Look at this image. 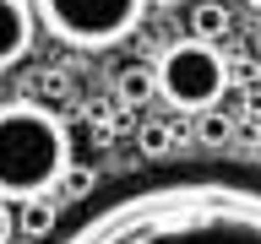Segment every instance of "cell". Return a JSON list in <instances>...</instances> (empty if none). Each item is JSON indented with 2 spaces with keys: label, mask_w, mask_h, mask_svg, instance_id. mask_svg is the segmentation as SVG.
<instances>
[{
  "label": "cell",
  "mask_w": 261,
  "mask_h": 244,
  "mask_svg": "<svg viewBox=\"0 0 261 244\" xmlns=\"http://www.w3.org/2000/svg\"><path fill=\"white\" fill-rule=\"evenodd\" d=\"M55 244H261V179L158 174L103 195Z\"/></svg>",
  "instance_id": "obj_1"
},
{
  "label": "cell",
  "mask_w": 261,
  "mask_h": 244,
  "mask_svg": "<svg viewBox=\"0 0 261 244\" xmlns=\"http://www.w3.org/2000/svg\"><path fill=\"white\" fill-rule=\"evenodd\" d=\"M71 163V136L60 114L33 98L0 103V201H44Z\"/></svg>",
  "instance_id": "obj_2"
},
{
  "label": "cell",
  "mask_w": 261,
  "mask_h": 244,
  "mask_svg": "<svg viewBox=\"0 0 261 244\" xmlns=\"http://www.w3.org/2000/svg\"><path fill=\"white\" fill-rule=\"evenodd\" d=\"M152 0H33V16L65 49H114L142 27Z\"/></svg>",
  "instance_id": "obj_3"
},
{
  "label": "cell",
  "mask_w": 261,
  "mask_h": 244,
  "mask_svg": "<svg viewBox=\"0 0 261 244\" xmlns=\"http://www.w3.org/2000/svg\"><path fill=\"white\" fill-rule=\"evenodd\" d=\"M152 76H158V93L169 109H185V114H207L228 87V65L223 54L212 44H196V38H179L158 54L152 65Z\"/></svg>",
  "instance_id": "obj_4"
},
{
  "label": "cell",
  "mask_w": 261,
  "mask_h": 244,
  "mask_svg": "<svg viewBox=\"0 0 261 244\" xmlns=\"http://www.w3.org/2000/svg\"><path fill=\"white\" fill-rule=\"evenodd\" d=\"M33 0H0V71L28 60L33 49Z\"/></svg>",
  "instance_id": "obj_5"
},
{
  "label": "cell",
  "mask_w": 261,
  "mask_h": 244,
  "mask_svg": "<svg viewBox=\"0 0 261 244\" xmlns=\"http://www.w3.org/2000/svg\"><path fill=\"white\" fill-rule=\"evenodd\" d=\"M136 146H142L152 163L169 158V152H174V125H169V119H142V130H136Z\"/></svg>",
  "instance_id": "obj_6"
},
{
  "label": "cell",
  "mask_w": 261,
  "mask_h": 244,
  "mask_svg": "<svg viewBox=\"0 0 261 244\" xmlns=\"http://www.w3.org/2000/svg\"><path fill=\"white\" fill-rule=\"evenodd\" d=\"M191 33H196V44H212V38H223V33H228V11H223V6H196Z\"/></svg>",
  "instance_id": "obj_7"
},
{
  "label": "cell",
  "mask_w": 261,
  "mask_h": 244,
  "mask_svg": "<svg viewBox=\"0 0 261 244\" xmlns=\"http://www.w3.org/2000/svg\"><path fill=\"white\" fill-rule=\"evenodd\" d=\"M152 93H158V76H152V71H142V65L120 71V98H125V103H147Z\"/></svg>",
  "instance_id": "obj_8"
},
{
  "label": "cell",
  "mask_w": 261,
  "mask_h": 244,
  "mask_svg": "<svg viewBox=\"0 0 261 244\" xmlns=\"http://www.w3.org/2000/svg\"><path fill=\"white\" fill-rule=\"evenodd\" d=\"M22 228H28L33 239H44L49 228H55V206H49V201H28V206H22Z\"/></svg>",
  "instance_id": "obj_9"
},
{
  "label": "cell",
  "mask_w": 261,
  "mask_h": 244,
  "mask_svg": "<svg viewBox=\"0 0 261 244\" xmlns=\"http://www.w3.org/2000/svg\"><path fill=\"white\" fill-rule=\"evenodd\" d=\"M201 141H207V146L228 141V119H223V114H207V119H201Z\"/></svg>",
  "instance_id": "obj_10"
},
{
  "label": "cell",
  "mask_w": 261,
  "mask_h": 244,
  "mask_svg": "<svg viewBox=\"0 0 261 244\" xmlns=\"http://www.w3.org/2000/svg\"><path fill=\"white\" fill-rule=\"evenodd\" d=\"M11 233H16V223H11V206L0 201V244H11Z\"/></svg>",
  "instance_id": "obj_11"
},
{
  "label": "cell",
  "mask_w": 261,
  "mask_h": 244,
  "mask_svg": "<svg viewBox=\"0 0 261 244\" xmlns=\"http://www.w3.org/2000/svg\"><path fill=\"white\" fill-rule=\"evenodd\" d=\"M245 6H250V11H256V16H261V0H245Z\"/></svg>",
  "instance_id": "obj_12"
},
{
  "label": "cell",
  "mask_w": 261,
  "mask_h": 244,
  "mask_svg": "<svg viewBox=\"0 0 261 244\" xmlns=\"http://www.w3.org/2000/svg\"><path fill=\"white\" fill-rule=\"evenodd\" d=\"M256 49H261V33H256Z\"/></svg>",
  "instance_id": "obj_13"
}]
</instances>
